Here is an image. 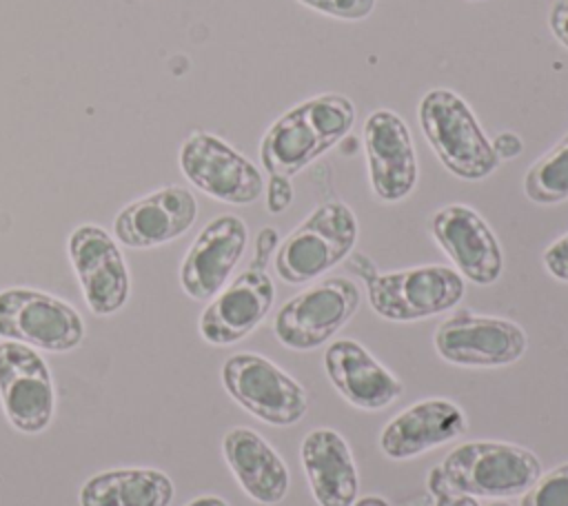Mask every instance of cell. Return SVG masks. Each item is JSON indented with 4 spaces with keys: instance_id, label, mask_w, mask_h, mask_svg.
Masks as SVG:
<instances>
[{
    "instance_id": "cell-1",
    "label": "cell",
    "mask_w": 568,
    "mask_h": 506,
    "mask_svg": "<svg viewBox=\"0 0 568 506\" xmlns=\"http://www.w3.org/2000/svg\"><path fill=\"white\" fill-rule=\"evenodd\" d=\"M355 124V104L342 93H320L284 111L262 135L260 162L268 175L293 178Z\"/></svg>"
},
{
    "instance_id": "cell-2",
    "label": "cell",
    "mask_w": 568,
    "mask_h": 506,
    "mask_svg": "<svg viewBox=\"0 0 568 506\" xmlns=\"http://www.w3.org/2000/svg\"><path fill=\"white\" fill-rule=\"evenodd\" d=\"M348 269L366 284L371 308L388 322H415L455 308L466 291L464 277L444 264H422L379 273L364 255H348Z\"/></svg>"
},
{
    "instance_id": "cell-3",
    "label": "cell",
    "mask_w": 568,
    "mask_h": 506,
    "mask_svg": "<svg viewBox=\"0 0 568 506\" xmlns=\"http://www.w3.org/2000/svg\"><path fill=\"white\" fill-rule=\"evenodd\" d=\"M417 120L439 162L459 180L488 178L499 160L468 102L450 89L437 87L422 95Z\"/></svg>"
},
{
    "instance_id": "cell-4",
    "label": "cell",
    "mask_w": 568,
    "mask_h": 506,
    "mask_svg": "<svg viewBox=\"0 0 568 506\" xmlns=\"http://www.w3.org/2000/svg\"><path fill=\"white\" fill-rule=\"evenodd\" d=\"M277 246V231L273 226H264L255 237L251 264L202 311L197 328L204 342L213 346H229L244 340L264 322L275 302V284L268 275V262Z\"/></svg>"
},
{
    "instance_id": "cell-5",
    "label": "cell",
    "mask_w": 568,
    "mask_h": 506,
    "mask_svg": "<svg viewBox=\"0 0 568 506\" xmlns=\"http://www.w3.org/2000/svg\"><path fill=\"white\" fill-rule=\"evenodd\" d=\"M357 217L339 200L322 202L277 246L275 273L286 284H306L344 262L357 242Z\"/></svg>"
},
{
    "instance_id": "cell-6",
    "label": "cell",
    "mask_w": 568,
    "mask_h": 506,
    "mask_svg": "<svg viewBox=\"0 0 568 506\" xmlns=\"http://www.w3.org/2000/svg\"><path fill=\"white\" fill-rule=\"evenodd\" d=\"M439 468L444 479L459 493L488 499L524 495L541 475V462L532 451L495 439L459 444Z\"/></svg>"
},
{
    "instance_id": "cell-7",
    "label": "cell",
    "mask_w": 568,
    "mask_h": 506,
    "mask_svg": "<svg viewBox=\"0 0 568 506\" xmlns=\"http://www.w3.org/2000/svg\"><path fill=\"white\" fill-rule=\"evenodd\" d=\"M222 386L253 417L293 426L308 411L306 388L260 353H235L222 364Z\"/></svg>"
},
{
    "instance_id": "cell-8",
    "label": "cell",
    "mask_w": 568,
    "mask_h": 506,
    "mask_svg": "<svg viewBox=\"0 0 568 506\" xmlns=\"http://www.w3.org/2000/svg\"><path fill=\"white\" fill-rule=\"evenodd\" d=\"M359 302L362 291L353 280L339 275L320 280L282 304L273 333L286 348L313 351L355 315Z\"/></svg>"
},
{
    "instance_id": "cell-9",
    "label": "cell",
    "mask_w": 568,
    "mask_h": 506,
    "mask_svg": "<svg viewBox=\"0 0 568 506\" xmlns=\"http://www.w3.org/2000/svg\"><path fill=\"white\" fill-rule=\"evenodd\" d=\"M182 175L213 200L246 206L264 193L257 166L226 140L209 131H191L178 153Z\"/></svg>"
},
{
    "instance_id": "cell-10",
    "label": "cell",
    "mask_w": 568,
    "mask_h": 506,
    "mask_svg": "<svg viewBox=\"0 0 568 506\" xmlns=\"http://www.w3.org/2000/svg\"><path fill=\"white\" fill-rule=\"evenodd\" d=\"M433 344L437 355L448 364L495 368L524 357L528 337L513 320L457 308L437 326Z\"/></svg>"
},
{
    "instance_id": "cell-11",
    "label": "cell",
    "mask_w": 568,
    "mask_h": 506,
    "mask_svg": "<svg viewBox=\"0 0 568 506\" xmlns=\"http://www.w3.org/2000/svg\"><path fill=\"white\" fill-rule=\"evenodd\" d=\"M0 337L67 353L84 340V322L71 304L55 295L11 286L0 291Z\"/></svg>"
},
{
    "instance_id": "cell-12",
    "label": "cell",
    "mask_w": 568,
    "mask_h": 506,
    "mask_svg": "<svg viewBox=\"0 0 568 506\" xmlns=\"http://www.w3.org/2000/svg\"><path fill=\"white\" fill-rule=\"evenodd\" d=\"M0 402L13 428L42 433L55 411V388L47 362L33 346L0 342Z\"/></svg>"
},
{
    "instance_id": "cell-13",
    "label": "cell",
    "mask_w": 568,
    "mask_h": 506,
    "mask_svg": "<svg viewBox=\"0 0 568 506\" xmlns=\"http://www.w3.org/2000/svg\"><path fill=\"white\" fill-rule=\"evenodd\" d=\"M87 306L95 315L118 313L131 293V275L118 242L98 224H80L67 240Z\"/></svg>"
},
{
    "instance_id": "cell-14",
    "label": "cell",
    "mask_w": 568,
    "mask_h": 506,
    "mask_svg": "<svg viewBox=\"0 0 568 506\" xmlns=\"http://www.w3.org/2000/svg\"><path fill=\"white\" fill-rule=\"evenodd\" d=\"M428 229L464 280L479 286L499 280L504 271L499 240L473 206L446 204L433 213Z\"/></svg>"
},
{
    "instance_id": "cell-15",
    "label": "cell",
    "mask_w": 568,
    "mask_h": 506,
    "mask_svg": "<svg viewBox=\"0 0 568 506\" xmlns=\"http://www.w3.org/2000/svg\"><path fill=\"white\" fill-rule=\"evenodd\" d=\"M362 138L373 195L388 204L408 198L417 184V155L404 118L375 109L364 120Z\"/></svg>"
},
{
    "instance_id": "cell-16",
    "label": "cell",
    "mask_w": 568,
    "mask_h": 506,
    "mask_svg": "<svg viewBox=\"0 0 568 506\" xmlns=\"http://www.w3.org/2000/svg\"><path fill=\"white\" fill-rule=\"evenodd\" d=\"M248 242L246 222L217 215L204 224L180 264V286L193 300H213L240 264Z\"/></svg>"
},
{
    "instance_id": "cell-17",
    "label": "cell",
    "mask_w": 568,
    "mask_h": 506,
    "mask_svg": "<svg viewBox=\"0 0 568 506\" xmlns=\"http://www.w3.org/2000/svg\"><path fill=\"white\" fill-rule=\"evenodd\" d=\"M195 217V195L186 186L169 184L120 209L113 220V235L129 249H153L182 237Z\"/></svg>"
},
{
    "instance_id": "cell-18",
    "label": "cell",
    "mask_w": 568,
    "mask_h": 506,
    "mask_svg": "<svg viewBox=\"0 0 568 506\" xmlns=\"http://www.w3.org/2000/svg\"><path fill=\"white\" fill-rule=\"evenodd\" d=\"M324 371L335 391L355 408L379 411L390 406L404 386L359 342L335 340L324 351Z\"/></svg>"
},
{
    "instance_id": "cell-19",
    "label": "cell",
    "mask_w": 568,
    "mask_h": 506,
    "mask_svg": "<svg viewBox=\"0 0 568 506\" xmlns=\"http://www.w3.org/2000/svg\"><path fill=\"white\" fill-rule=\"evenodd\" d=\"M466 431L464 411L446 397H426L386 422L379 448L388 459H410L444 446Z\"/></svg>"
},
{
    "instance_id": "cell-20",
    "label": "cell",
    "mask_w": 568,
    "mask_h": 506,
    "mask_svg": "<svg viewBox=\"0 0 568 506\" xmlns=\"http://www.w3.org/2000/svg\"><path fill=\"white\" fill-rule=\"evenodd\" d=\"M302 468L317 506H351L359 475L348 442L333 428H315L300 444Z\"/></svg>"
},
{
    "instance_id": "cell-21",
    "label": "cell",
    "mask_w": 568,
    "mask_h": 506,
    "mask_svg": "<svg viewBox=\"0 0 568 506\" xmlns=\"http://www.w3.org/2000/svg\"><path fill=\"white\" fill-rule=\"evenodd\" d=\"M222 455L240 488L257 504L275 506L288 493V468L253 428L235 426L222 439Z\"/></svg>"
},
{
    "instance_id": "cell-22",
    "label": "cell",
    "mask_w": 568,
    "mask_h": 506,
    "mask_svg": "<svg viewBox=\"0 0 568 506\" xmlns=\"http://www.w3.org/2000/svg\"><path fill=\"white\" fill-rule=\"evenodd\" d=\"M173 482L158 468H113L89 477L80 488V506H169Z\"/></svg>"
},
{
    "instance_id": "cell-23",
    "label": "cell",
    "mask_w": 568,
    "mask_h": 506,
    "mask_svg": "<svg viewBox=\"0 0 568 506\" xmlns=\"http://www.w3.org/2000/svg\"><path fill=\"white\" fill-rule=\"evenodd\" d=\"M524 193L530 202L544 206L568 200V133L528 166Z\"/></svg>"
},
{
    "instance_id": "cell-24",
    "label": "cell",
    "mask_w": 568,
    "mask_h": 506,
    "mask_svg": "<svg viewBox=\"0 0 568 506\" xmlns=\"http://www.w3.org/2000/svg\"><path fill=\"white\" fill-rule=\"evenodd\" d=\"M521 506H568V462L541 473L524 493Z\"/></svg>"
},
{
    "instance_id": "cell-25",
    "label": "cell",
    "mask_w": 568,
    "mask_h": 506,
    "mask_svg": "<svg viewBox=\"0 0 568 506\" xmlns=\"http://www.w3.org/2000/svg\"><path fill=\"white\" fill-rule=\"evenodd\" d=\"M297 2L317 13L355 22V20L368 18L373 13L377 0H297Z\"/></svg>"
},
{
    "instance_id": "cell-26",
    "label": "cell",
    "mask_w": 568,
    "mask_h": 506,
    "mask_svg": "<svg viewBox=\"0 0 568 506\" xmlns=\"http://www.w3.org/2000/svg\"><path fill=\"white\" fill-rule=\"evenodd\" d=\"M428 490L435 499V506H479L477 497H470L466 493H459L457 488H453L444 475H442V468L435 466L430 468L428 473Z\"/></svg>"
},
{
    "instance_id": "cell-27",
    "label": "cell",
    "mask_w": 568,
    "mask_h": 506,
    "mask_svg": "<svg viewBox=\"0 0 568 506\" xmlns=\"http://www.w3.org/2000/svg\"><path fill=\"white\" fill-rule=\"evenodd\" d=\"M541 262L550 277L559 282H568V233L559 235L555 242L546 246Z\"/></svg>"
},
{
    "instance_id": "cell-28",
    "label": "cell",
    "mask_w": 568,
    "mask_h": 506,
    "mask_svg": "<svg viewBox=\"0 0 568 506\" xmlns=\"http://www.w3.org/2000/svg\"><path fill=\"white\" fill-rule=\"evenodd\" d=\"M264 193H266L268 213L286 211L295 195L291 178H282V175H268V184H264Z\"/></svg>"
},
{
    "instance_id": "cell-29",
    "label": "cell",
    "mask_w": 568,
    "mask_h": 506,
    "mask_svg": "<svg viewBox=\"0 0 568 506\" xmlns=\"http://www.w3.org/2000/svg\"><path fill=\"white\" fill-rule=\"evenodd\" d=\"M497 160H515L524 153V140L515 131H501L490 140Z\"/></svg>"
},
{
    "instance_id": "cell-30",
    "label": "cell",
    "mask_w": 568,
    "mask_h": 506,
    "mask_svg": "<svg viewBox=\"0 0 568 506\" xmlns=\"http://www.w3.org/2000/svg\"><path fill=\"white\" fill-rule=\"evenodd\" d=\"M548 24H550L552 36L568 49V0H557L550 7Z\"/></svg>"
},
{
    "instance_id": "cell-31",
    "label": "cell",
    "mask_w": 568,
    "mask_h": 506,
    "mask_svg": "<svg viewBox=\"0 0 568 506\" xmlns=\"http://www.w3.org/2000/svg\"><path fill=\"white\" fill-rule=\"evenodd\" d=\"M186 506H229V502L217 495H202V497L191 499Z\"/></svg>"
},
{
    "instance_id": "cell-32",
    "label": "cell",
    "mask_w": 568,
    "mask_h": 506,
    "mask_svg": "<svg viewBox=\"0 0 568 506\" xmlns=\"http://www.w3.org/2000/svg\"><path fill=\"white\" fill-rule=\"evenodd\" d=\"M351 506H390L384 497H377V495H366V497H359L355 499Z\"/></svg>"
},
{
    "instance_id": "cell-33",
    "label": "cell",
    "mask_w": 568,
    "mask_h": 506,
    "mask_svg": "<svg viewBox=\"0 0 568 506\" xmlns=\"http://www.w3.org/2000/svg\"><path fill=\"white\" fill-rule=\"evenodd\" d=\"M488 506H510L508 502H501V499H497V502H490Z\"/></svg>"
}]
</instances>
